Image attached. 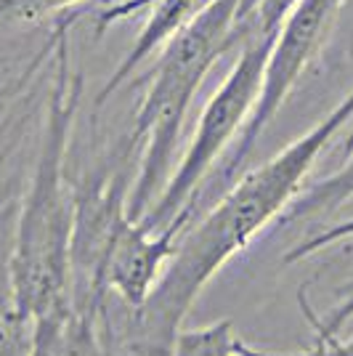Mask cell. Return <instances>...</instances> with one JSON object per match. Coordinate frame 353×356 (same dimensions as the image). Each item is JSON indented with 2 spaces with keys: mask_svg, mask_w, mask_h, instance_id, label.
Segmentation results:
<instances>
[{
  "mask_svg": "<svg viewBox=\"0 0 353 356\" xmlns=\"http://www.w3.org/2000/svg\"><path fill=\"white\" fill-rule=\"evenodd\" d=\"M69 16L59 19L56 72L45 104V122L30 186L16 216L14 245L8 258V303L19 325L67 314L74 306V189L67 181V154L83 74L74 72L69 51Z\"/></svg>",
  "mask_w": 353,
  "mask_h": 356,
  "instance_id": "7a4b0ae2",
  "label": "cell"
},
{
  "mask_svg": "<svg viewBox=\"0 0 353 356\" xmlns=\"http://www.w3.org/2000/svg\"><path fill=\"white\" fill-rule=\"evenodd\" d=\"M353 152V131H351V136H348V138H345V157H348V154H351Z\"/></svg>",
  "mask_w": 353,
  "mask_h": 356,
  "instance_id": "4fadbf2b",
  "label": "cell"
},
{
  "mask_svg": "<svg viewBox=\"0 0 353 356\" xmlns=\"http://www.w3.org/2000/svg\"><path fill=\"white\" fill-rule=\"evenodd\" d=\"M85 0H0V22H38Z\"/></svg>",
  "mask_w": 353,
  "mask_h": 356,
  "instance_id": "8fae6325",
  "label": "cell"
},
{
  "mask_svg": "<svg viewBox=\"0 0 353 356\" xmlns=\"http://www.w3.org/2000/svg\"><path fill=\"white\" fill-rule=\"evenodd\" d=\"M268 45L271 43H250L236 51L231 72L226 74V80L210 96V102L199 115L183 160L170 173L154 205L138 221L144 229L157 232L173 221L181 210L194 208V194L199 189V184L213 170V165L221 160L229 144L242 134L252 106L258 102Z\"/></svg>",
  "mask_w": 353,
  "mask_h": 356,
  "instance_id": "277c9868",
  "label": "cell"
},
{
  "mask_svg": "<svg viewBox=\"0 0 353 356\" xmlns=\"http://www.w3.org/2000/svg\"><path fill=\"white\" fill-rule=\"evenodd\" d=\"M213 3H218V0H120V3L101 8L96 14V35H104L117 22H125L141 11H147V24L141 27L136 43L125 54V59L120 61L115 72L109 74V80L104 83L93 106L101 109L133 74L138 72V67L147 64L149 56H154L167 40H173L183 27H189L197 16L205 14Z\"/></svg>",
  "mask_w": 353,
  "mask_h": 356,
  "instance_id": "8992f818",
  "label": "cell"
},
{
  "mask_svg": "<svg viewBox=\"0 0 353 356\" xmlns=\"http://www.w3.org/2000/svg\"><path fill=\"white\" fill-rule=\"evenodd\" d=\"M351 120L353 90L279 154L236 178L234 186L178 237L176 252L147 303L128 314V325L120 335L125 354L167 356L197 298L229 261L247 250L261 232L284 216L322 152Z\"/></svg>",
  "mask_w": 353,
  "mask_h": 356,
  "instance_id": "6da1fadb",
  "label": "cell"
},
{
  "mask_svg": "<svg viewBox=\"0 0 353 356\" xmlns=\"http://www.w3.org/2000/svg\"><path fill=\"white\" fill-rule=\"evenodd\" d=\"M245 341L236 335L234 319H218L205 327L178 330L167 356H242Z\"/></svg>",
  "mask_w": 353,
  "mask_h": 356,
  "instance_id": "9c48e42d",
  "label": "cell"
},
{
  "mask_svg": "<svg viewBox=\"0 0 353 356\" xmlns=\"http://www.w3.org/2000/svg\"><path fill=\"white\" fill-rule=\"evenodd\" d=\"M242 356H353V335H329V338H313V346L306 351H295V354H268V351H258L245 343Z\"/></svg>",
  "mask_w": 353,
  "mask_h": 356,
  "instance_id": "7c38bea8",
  "label": "cell"
},
{
  "mask_svg": "<svg viewBox=\"0 0 353 356\" xmlns=\"http://www.w3.org/2000/svg\"><path fill=\"white\" fill-rule=\"evenodd\" d=\"M297 306L306 316V322L313 330V338H329V335H340L343 327L353 322V268L348 271V277L340 282L338 287V300L335 306L327 314H319L311 309L309 298H306V290L297 293Z\"/></svg>",
  "mask_w": 353,
  "mask_h": 356,
  "instance_id": "30bf717a",
  "label": "cell"
},
{
  "mask_svg": "<svg viewBox=\"0 0 353 356\" xmlns=\"http://www.w3.org/2000/svg\"><path fill=\"white\" fill-rule=\"evenodd\" d=\"M340 6L343 0H297L293 11L284 16L281 27L268 45L258 102L252 106L242 134L236 136L231 157L221 170L223 181L234 178L242 170V165L247 163L263 131L274 122L295 86L311 67V61L322 51L324 40L340 14Z\"/></svg>",
  "mask_w": 353,
  "mask_h": 356,
  "instance_id": "5b68a950",
  "label": "cell"
},
{
  "mask_svg": "<svg viewBox=\"0 0 353 356\" xmlns=\"http://www.w3.org/2000/svg\"><path fill=\"white\" fill-rule=\"evenodd\" d=\"M234 0H218L189 27L162 45L147 96L128 136L133 149L144 144L138 173L128 192V216L141 221L170 178L181 128L215 61L231 51Z\"/></svg>",
  "mask_w": 353,
  "mask_h": 356,
  "instance_id": "3957f363",
  "label": "cell"
},
{
  "mask_svg": "<svg viewBox=\"0 0 353 356\" xmlns=\"http://www.w3.org/2000/svg\"><path fill=\"white\" fill-rule=\"evenodd\" d=\"M353 200V152L345 157V165L332 176L316 181L303 194H297L290 208L284 210V223H300L309 218H322L329 213H338Z\"/></svg>",
  "mask_w": 353,
  "mask_h": 356,
  "instance_id": "52a82bcc",
  "label": "cell"
},
{
  "mask_svg": "<svg viewBox=\"0 0 353 356\" xmlns=\"http://www.w3.org/2000/svg\"><path fill=\"white\" fill-rule=\"evenodd\" d=\"M297 0H234L231 51L250 43H271Z\"/></svg>",
  "mask_w": 353,
  "mask_h": 356,
  "instance_id": "ba28073f",
  "label": "cell"
}]
</instances>
